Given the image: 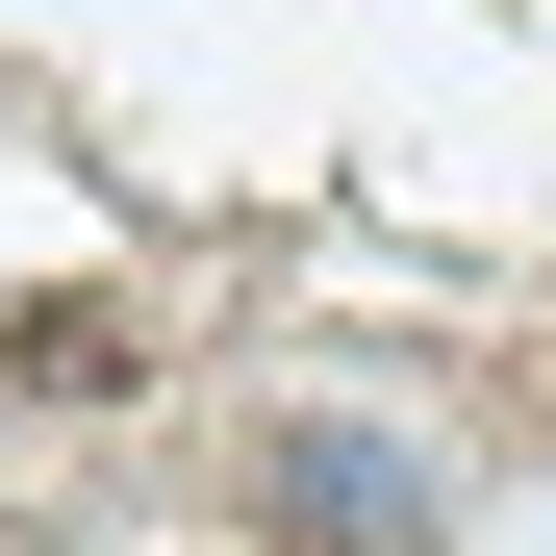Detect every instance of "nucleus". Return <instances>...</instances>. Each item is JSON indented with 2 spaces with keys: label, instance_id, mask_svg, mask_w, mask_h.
Segmentation results:
<instances>
[{
  "label": "nucleus",
  "instance_id": "nucleus-1",
  "mask_svg": "<svg viewBox=\"0 0 556 556\" xmlns=\"http://www.w3.org/2000/svg\"><path fill=\"white\" fill-rule=\"evenodd\" d=\"M253 506L329 531V556H455V481H430L405 430H354V405H278L253 430Z\"/></svg>",
  "mask_w": 556,
  "mask_h": 556
},
{
  "label": "nucleus",
  "instance_id": "nucleus-2",
  "mask_svg": "<svg viewBox=\"0 0 556 556\" xmlns=\"http://www.w3.org/2000/svg\"><path fill=\"white\" fill-rule=\"evenodd\" d=\"M0 380H51V405H127L152 354H127V304H102V278H51V304L0 329Z\"/></svg>",
  "mask_w": 556,
  "mask_h": 556
}]
</instances>
